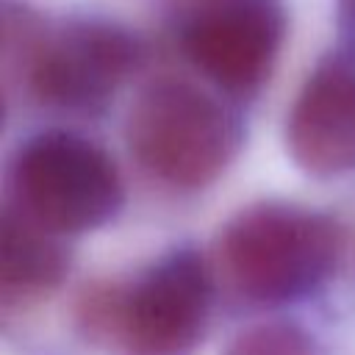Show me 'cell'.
I'll return each instance as SVG.
<instances>
[{
    "instance_id": "1",
    "label": "cell",
    "mask_w": 355,
    "mask_h": 355,
    "mask_svg": "<svg viewBox=\"0 0 355 355\" xmlns=\"http://www.w3.org/2000/svg\"><path fill=\"white\" fill-rule=\"evenodd\" d=\"M125 136L150 175L178 189H200L227 169L241 128L202 89L183 80H158L130 105Z\"/></svg>"
},
{
    "instance_id": "2",
    "label": "cell",
    "mask_w": 355,
    "mask_h": 355,
    "mask_svg": "<svg viewBox=\"0 0 355 355\" xmlns=\"http://www.w3.org/2000/svg\"><path fill=\"white\" fill-rule=\"evenodd\" d=\"M338 225L316 211L258 202L222 233V261L252 300H294L313 291L336 266Z\"/></svg>"
},
{
    "instance_id": "3",
    "label": "cell",
    "mask_w": 355,
    "mask_h": 355,
    "mask_svg": "<svg viewBox=\"0 0 355 355\" xmlns=\"http://www.w3.org/2000/svg\"><path fill=\"white\" fill-rule=\"evenodd\" d=\"M141 61L144 44L133 31L114 19L75 17L58 28L42 25L6 67L17 64L42 103L92 114L105 108Z\"/></svg>"
},
{
    "instance_id": "4",
    "label": "cell",
    "mask_w": 355,
    "mask_h": 355,
    "mask_svg": "<svg viewBox=\"0 0 355 355\" xmlns=\"http://www.w3.org/2000/svg\"><path fill=\"white\" fill-rule=\"evenodd\" d=\"M19 214L50 233L105 225L122 205L114 161L89 139L47 130L22 144L14 161Z\"/></svg>"
},
{
    "instance_id": "5",
    "label": "cell",
    "mask_w": 355,
    "mask_h": 355,
    "mask_svg": "<svg viewBox=\"0 0 355 355\" xmlns=\"http://www.w3.org/2000/svg\"><path fill=\"white\" fill-rule=\"evenodd\" d=\"M211 280L197 252L180 250L158 261L130 294L94 300L83 308L97 324H111L130 355H186L202 336Z\"/></svg>"
},
{
    "instance_id": "6",
    "label": "cell",
    "mask_w": 355,
    "mask_h": 355,
    "mask_svg": "<svg viewBox=\"0 0 355 355\" xmlns=\"http://www.w3.org/2000/svg\"><path fill=\"white\" fill-rule=\"evenodd\" d=\"M286 39L280 0H208L180 28L186 58L222 92L244 97L269 78Z\"/></svg>"
},
{
    "instance_id": "7",
    "label": "cell",
    "mask_w": 355,
    "mask_h": 355,
    "mask_svg": "<svg viewBox=\"0 0 355 355\" xmlns=\"http://www.w3.org/2000/svg\"><path fill=\"white\" fill-rule=\"evenodd\" d=\"M294 164L313 178L355 169V64L327 55L302 83L286 122Z\"/></svg>"
},
{
    "instance_id": "8",
    "label": "cell",
    "mask_w": 355,
    "mask_h": 355,
    "mask_svg": "<svg viewBox=\"0 0 355 355\" xmlns=\"http://www.w3.org/2000/svg\"><path fill=\"white\" fill-rule=\"evenodd\" d=\"M44 227L28 216H6L3 222V288L11 294H42L67 275V252L50 241Z\"/></svg>"
},
{
    "instance_id": "9",
    "label": "cell",
    "mask_w": 355,
    "mask_h": 355,
    "mask_svg": "<svg viewBox=\"0 0 355 355\" xmlns=\"http://www.w3.org/2000/svg\"><path fill=\"white\" fill-rule=\"evenodd\" d=\"M222 355H313L308 336L283 322H263L239 330Z\"/></svg>"
},
{
    "instance_id": "10",
    "label": "cell",
    "mask_w": 355,
    "mask_h": 355,
    "mask_svg": "<svg viewBox=\"0 0 355 355\" xmlns=\"http://www.w3.org/2000/svg\"><path fill=\"white\" fill-rule=\"evenodd\" d=\"M347 3H349V6H352V8H355V0H347Z\"/></svg>"
},
{
    "instance_id": "11",
    "label": "cell",
    "mask_w": 355,
    "mask_h": 355,
    "mask_svg": "<svg viewBox=\"0 0 355 355\" xmlns=\"http://www.w3.org/2000/svg\"><path fill=\"white\" fill-rule=\"evenodd\" d=\"M194 3H197V6H200V3H208V0H194Z\"/></svg>"
}]
</instances>
